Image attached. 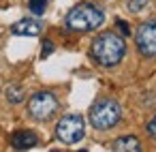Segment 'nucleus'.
I'll return each mask as SVG.
<instances>
[{
    "label": "nucleus",
    "mask_w": 156,
    "mask_h": 152,
    "mask_svg": "<svg viewBox=\"0 0 156 152\" xmlns=\"http://www.w3.org/2000/svg\"><path fill=\"white\" fill-rule=\"evenodd\" d=\"M145 131H147V135H150V137H156V114L150 118V122H147Z\"/></svg>",
    "instance_id": "obj_14"
},
{
    "label": "nucleus",
    "mask_w": 156,
    "mask_h": 152,
    "mask_svg": "<svg viewBox=\"0 0 156 152\" xmlns=\"http://www.w3.org/2000/svg\"><path fill=\"white\" fill-rule=\"evenodd\" d=\"M7 101L13 103V105H17V103L24 101V90H22L20 84H11V86L7 88Z\"/></svg>",
    "instance_id": "obj_10"
},
{
    "label": "nucleus",
    "mask_w": 156,
    "mask_h": 152,
    "mask_svg": "<svg viewBox=\"0 0 156 152\" xmlns=\"http://www.w3.org/2000/svg\"><path fill=\"white\" fill-rule=\"evenodd\" d=\"M51 52H54V43L45 39V41H43V52H41V58H47Z\"/></svg>",
    "instance_id": "obj_15"
},
{
    "label": "nucleus",
    "mask_w": 156,
    "mask_h": 152,
    "mask_svg": "<svg viewBox=\"0 0 156 152\" xmlns=\"http://www.w3.org/2000/svg\"><path fill=\"white\" fill-rule=\"evenodd\" d=\"M41 30H43V24L32 17H24L11 26V32L15 37H37V34H41Z\"/></svg>",
    "instance_id": "obj_7"
},
{
    "label": "nucleus",
    "mask_w": 156,
    "mask_h": 152,
    "mask_svg": "<svg viewBox=\"0 0 156 152\" xmlns=\"http://www.w3.org/2000/svg\"><path fill=\"white\" fill-rule=\"evenodd\" d=\"M115 28L120 30V34H122V37H128V34H130V26H128L124 20H115Z\"/></svg>",
    "instance_id": "obj_13"
},
{
    "label": "nucleus",
    "mask_w": 156,
    "mask_h": 152,
    "mask_svg": "<svg viewBox=\"0 0 156 152\" xmlns=\"http://www.w3.org/2000/svg\"><path fill=\"white\" fill-rule=\"evenodd\" d=\"M124 54H126V43L115 32H103V34H98L92 41V47H90L92 60L98 67H105V69H111V67L120 64L122 58H124Z\"/></svg>",
    "instance_id": "obj_1"
},
{
    "label": "nucleus",
    "mask_w": 156,
    "mask_h": 152,
    "mask_svg": "<svg viewBox=\"0 0 156 152\" xmlns=\"http://www.w3.org/2000/svg\"><path fill=\"white\" fill-rule=\"evenodd\" d=\"M54 152H56V150H54Z\"/></svg>",
    "instance_id": "obj_17"
},
{
    "label": "nucleus",
    "mask_w": 156,
    "mask_h": 152,
    "mask_svg": "<svg viewBox=\"0 0 156 152\" xmlns=\"http://www.w3.org/2000/svg\"><path fill=\"white\" fill-rule=\"evenodd\" d=\"M147 2L150 0H126V7L130 13H139L143 7H147Z\"/></svg>",
    "instance_id": "obj_12"
},
{
    "label": "nucleus",
    "mask_w": 156,
    "mask_h": 152,
    "mask_svg": "<svg viewBox=\"0 0 156 152\" xmlns=\"http://www.w3.org/2000/svg\"><path fill=\"white\" fill-rule=\"evenodd\" d=\"M135 43L141 56L154 58L156 56V22H145L135 32Z\"/></svg>",
    "instance_id": "obj_6"
},
{
    "label": "nucleus",
    "mask_w": 156,
    "mask_h": 152,
    "mask_svg": "<svg viewBox=\"0 0 156 152\" xmlns=\"http://www.w3.org/2000/svg\"><path fill=\"white\" fill-rule=\"evenodd\" d=\"M79 152H86V150H79Z\"/></svg>",
    "instance_id": "obj_16"
},
{
    "label": "nucleus",
    "mask_w": 156,
    "mask_h": 152,
    "mask_svg": "<svg viewBox=\"0 0 156 152\" xmlns=\"http://www.w3.org/2000/svg\"><path fill=\"white\" fill-rule=\"evenodd\" d=\"M113 152H141V141L135 135H122L113 141Z\"/></svg>",
    "instance_id": "obj_9"
},
{
    "label": "nucleus",
    "mask_w": 156,
    "mask_h": 152,
    "mask_svg": "<svg viewBox=\"0 0 156 152\" xmlns=\"http://www.w3.org/2000/svg\"><path fill=\"white\" fill-rule=\"evenodd\" d=\"M86 135V122L79 114H69L56 124V137L62 143H77Z\"/></svg>",
    "instance_id": "obj_5"
},
{
    "label": "nucleus",
    "mask_w": 156,
    "mask_h": 152,
    "mask_svg": "<svg viewBox=\"0 0 156 152\" xmlns=\"http://www.w3.org/2000/svg\"><path fill=\"white\" fill-rule=\"evenodd\" d=\"M60 103L56 99L54 92L49 90H41V92H34L28 101V114L34 118V120H49L56 111H58Z\"/></svg>",
    "instance_id": "obj_4"
},
{
    "label": "nucleus",
    "mask_w": 156,
    "mask_h": 152,
    "mask_svg": "<svg viewBox=\"0 0 156 152\" xmlns=\"http://www.w3.org/2000/svg\"><path fill=\"white\" fill-rule=\"evenodd\" d=\"M122 118V107L113 99H101L90 107V124L96 131H109L113 128Z\"/></svg>",
    "instance_id": "obj_3"
},
{
    "label": "nucleus",
    "mask_w": 156,
    "mask_h": 152,
    "mask_svg": "<svg viewBox=\"0 0 156 152\" xmlns=\"http://www.w3.org/2000/svg\"><path fill=\"white\" fill-rule=\"evenodd\" d=\"M105 22V13L101 7L92 5V2H81L77 7H73L69 13H66V28L73 30V32H90V30H96L101 28Z\"/></svg>",
    "instance_id": "obj_2"
},
{
    "label": "nucleus",
    "mask_w": 156,
    "mask_h": 152,
    "mask_svg": "<svg viewBox=\"0 0 156 152\" xmlns=\"http://www.w3.org/2000/svg\"><path fill=\"white\" fill-rule=\"evenodd\" d=\"M11 143L15 150H28V148H34L39 143V137L34 131H15L11 137Z\"/></svg>",
    "instance_id": "obj_8"
},
{
    "label": "nucleus",
    "mask_w": 156,
    "mask_h": 152,
    "mask_svg": "<svg viewBox=\"0 0 156 152\" xmlns=\"http://www.w3.org/2000/svg\"><path fill=\"white\" fill-rule=\"evenodd\" d=\"M28 9L32 15H43L45 9H47V0H30L28 2Z\"/></svg>",
    "instance_id": "obj_11"
}]
</instances>
